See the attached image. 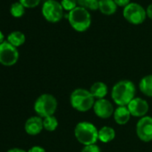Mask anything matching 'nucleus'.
<instances>
[{"label": "nucleus", "instance_id": "obj_1", "mask_svg": "<svg viewBox=\"0 0 152 152\" xmlns=\"http://www.w3.org/2000/svg\"><path fill=\"white\" fill-rule=\"evenodd\" d=\"M136 88L132 82L123 80L115 83L111 91V97L118 107H127L135 98Z\"/></svg>", "mask_w": 152, "mask_h": 152}, {"label": "nucleus", "instance_id": "obj_2", "mask_svg": "<svg viewBox=\"0 0 152 152\" xmlns=\"http://www.w3.org/2000/svg\"><path fill=\"white\" fill-rule=\"evenodd\" d=\"M65 16L67 17L72 28L78 32L87 31L91 24V15L89 10L82 7H77L73 10L68 12Z\"/></svg>", "mask_w": 152, "mask_h": 152}, {"label": "nucleus", "instance_id": "obj_3", "mask_svg": "<svg viewBox=\"0 0 152 152\" xmlns=\"http://www.w3.org/2000/svg\"><path fill=\"white\" fill-rule=\"evenodd\" d=\"M74 135L77 140L84 146L96 144L99 140V130L90 122H80L74 128Z\"/></svg>", "mask_w": 152, "mask_h": 152}, {"label": "nucleus", "instance_id": "obj_4", "mask_svg": "<svg viewBox=\"0 0 152 152\" xmlns=\"http://www.w3.org/2000/svg\"><path fill=\"white\" fill-rule=\"evenodd\" d=\"M71 106L79 112H87L93 108L95 100L90 91L85 89H76L70 96Z\"/></svg>", "mask_w": 152, "mask_h": 152}, {"label": "nucleus", "instance_id": "obj_5", "mask_svg": "<svg viewBox=\"0 0 152 152\" xmlns=\"http://www.w3.org/2000/svg\"><path fill=\"white\" fill-rule=\"evenodd\" d=\"M57 108V100L51 94L40 95L34 103V110L39 117H48L55 114Z\"/></svg>", "mask_w": 152, "mask_h": 152}, {"label": "nucleus", "instance_id": "obj_6", "mask_svg": "<svg viewBox=\"0 0 152 152\" xmlns=\"http://www.w3.org/2000/svg\"><path fill=\"white\" fill-rule=\"evenodd\" d=\"M123 15L124 19L132 24H141L147 17L146 9L138 3H130L124 7Z\"/></svg>", "mask_w": 152, "mask_h": 152}, {"label": "nucleus", "instance_id": "obj_7", "mask_svg": "<svg viewBox=\"0 0 152 152\" xmlns=\"http://www.w3.org/2000/svg\"><path fill=\"white\" fill-rule=\"evenodd\" d=\"M42 15L48 22L57 23L64 16V8L56 0H47L42 6Z\"/></svg>", "mask_w": 152, "mask_h": 152}, {"label": "nucleus", "instance_id": "obj_8", "mask_svg": "<svg viewBox=\"0 0 152 152\" xmlns=\"http://www.w3.org/2000/svg\"><path fill=\"white\" fill-rule=\"evenodd\" d=\"M19 52L17 48L7 40L0 44V64L5 66H12L18 61Z\"/></svg>", "mask_w": 152, "mask_h": 152}, {"label": "nucleus", "instance_id": "obj_9", "mask_svg": "<svg viewBox=\"0 0 152 152\" xmlns=\"http://www.w3.org/2000/svg\"><path fill=\"white\" fill-rule=\"evenodd\" d=\"M136 133L139 139L144 142L152 140V117H141L136 125Z\"/></svg>", "mask_w": 152, "mask_h": 152}, {"label": "nucleus", "instance_id": "obj_10", "mask_svg": "<svg viewBox=\"0 0 152 152\" xmlns=\"http://www.w3.org/2000/svg\"><path fill=\"white\" fill-rule=\"evenodd\" d=\"M93 110L96 115L102 119L109 118L111 115H114L115 112L112 103L106 99L96 100L93 106Z\"/></svg>", "mask_w": 152, "mask_h": 152}, {"label": "nucleus", "instance_id": "obj_11", "mask_svg": "<svg viewBox=\"0 0 152 152\" xmlns=\"http://www.w3.org/2000/svg\"><path fill=\"white\" fill-rule=\"evenodd\" d=\"M131 115L134 117H144L148 111V102L141 98H134L127 106Z\"/></svg>", "mask_w": 152, "mask_h": 152}, {"label": "nucleus", "instance_id": "obj_12", "mask_svg": "<svg viewBox=\"0 0 152 152\" xmlns=\"http://www.w3.org/2000/svg\"><path fill=\"white\" fill-rule=\"evenodd\" d=\"M43 120L39 116L30 117L24 125L25 132L30 135H37L43 129Z\"/></svg>", "mask_w": 152, "mask_h": 152}, {"label": "nucleus", "instance_id": "obj_13", "mask_svg": "<svg viewBox=\"0 0 152 152\" xmlns=\"http://www.w3.org/2000/svg\"><path fill=\"white\" fill-rule=\"evenodd\" d=\"M114 119L119 125H124L128 123L131 117V113L127 107H118L114 112Z\"/></svg>", "mask_w": 152, "mask_h": 152}, {"label": "nucleus", "instance_id": "obj_14", "mask_svg": "<svg viewBox=\"0 0 152 152\" xmlns=\"http://www.w3.org/2000/svg\"><path fill=\"white\" fill-rule=\"evenodd\" d=\"M107 91H108V89H107V84L101 82L95 83L94 84L91 85L90 89L91 94L93 96L94 99H104L107 96Z\"/></svg>", "mask_w": 152, "mask_h": 152}, {"label": "nucleus", "instance_id": "obj_15", "mask_svg": "<svg viewBox=\"0 0 152 152\" xmlns=\"http://www.w3.org/2000/svg\"><path fill=\"white\" fill-rule=\"evenodd\" d=\"M99 10L107 15H114L117 10V6L114 0H99Z\"/></svg>", "mask_w": 152, "mask_h": 152}, {"label": "nucleus", "instance_id": "obj_16", "mask_svg": "<svg viewBox=\"0 0 152 152\" xmlns=\"http://www.w3.org/2000/svg\"><path fill=\"white\" fill-rule=\"evenodd\" d=\"M139 88L144 95L152 98V74L147 75L140 80Z\"/></svg>", "mask_w": 152, "mask_h": 152}, {"label": "nucleus", "instance_id": "obj_17", "mask_svg": "<svg viewBox=\"0 0 152 152\" xmlns=\"http://www.w3.org/2000/svg\"><path fill=\"white\" fill-rule=\"evenodd\" d=\"M115 138V132L110 126H103L99 130V140L102 142H110Z\"/></svg>", "mask_w": 152, "mask_h": 152}, {"label": "nucleus", "instance_id": "obj_18", "mask_svg": "<svg viewBox=\"0 0 152 152\" xmlns=\"http://www.w3.org/2000/svg\"><path fill=\"white\" fill-rule=\"evenodd\" d=\"M7 41L15 48H17L19 46H22L25 42V35L19 31H13L7 36Z\"/></svg>", "mask_w": 152, "mask_h": 152}, {"label": "nucleus", "instance_id": "obj_19", "mask_svg": "<svg viewBox=\"0 0 152 152\" xmlns=\"http://www.w3.org/2000/svg\"><path fill=\"white\" fill-rule=\"evenodd\" d=\"M57 126H58V121L54 115L48 116V117L44 118L43 127L45 130H47L48 132H53L57 128Z\"/></svg>", "mask_w": 152, "mask_h": 152}, {"label": "nucleus", "instance_id": "obj_20", "mask_svg": "<svg viewBox=\"0 0 152 152\" xmlns=\"http://www.w3.org/2000/svg\"><path fill=\"white\" fill-rule=\"evenodd\" d=\"M99 0H77L79 7H82L87 10H98Z\"/></svg>", "mask_w": 152, "mask_h": 152}, {"label": "nucleus", "instance_id": "obj_21", "mask_svg": "<svg viewBox=\"0 0 152 152\" xmlns=\"http://www.w3.org/2000/svg\"><path fill=\"white\" fill-rule=\"evenodd\" d=\"M25 12V7L21 2H15L10 7V13L15 17H21Z\"/></svg>", "mask_w": 152, "mask_h": 152}, {"label": "nucleus", "instance_id": "obj_22", "mask_svg": "<svg viewBox=\"0 0 152 152\" xmlns=\"http://www.w3.org/2000/svg\"><path fill=\"white\" fill-rule=\"evenodd\" d=\"M61 5L64 10L70 12L77 7V0H61Z\"/></svg>", "mask_w": 152, "mask_h": 152}, {"label": "nucleus", "instance_id": "obj_23", "mask_svg": "<svg viewBox=\"0 0 152 152\" xmlns=\"http://www.w3.org/2000/svg\"><path fill=\"white\" fill-rule=\"evenodd\" d=\"M19 2H21L24 6V7L32 8L39 4L40 0H19Z\"/></svg>", "mask_w": 152, "mask_h": 152}, {"label": "nucleus", "instance_id": "obj_24", "mask_svg": "<svg viewBox=\"0 0 152 152\" xmlns=\"http://www.w3.org/2000/svg\"><path fill=\"white\" fill-rule=\"evenodd\" d=\"M82 152H101V151H100V148L98 145L92 144V145L84 146Z\"/></svg>", "mask_w": 152, "mask_h": 152}, {"label": "nucleus", "instance_id": "obj_25", "mask_svg": "<svg viewBox=\"0 0 152 152\" xmlns=\"http://www.w3.org/2000/svg\"><path fill=\"white\" fill-rule=\"evenodd\" d=\"M114 1L117 7H125L127 5L131 3V0H114Z\"/></svg>", "mask_w": 152, "mask_h": 152}, {"label": "nucleus", "instance_id": "obj_26", "mask_svg": "<svg viewBox=\"0 0 152 152\" xmlns=\"http://www.w3.org/2000/svg\"><path fill=\"white\" fill-rule=\"evenodd\" d=\"M28 152H46V150L42 148V147H39V146H34L32 148H31L29 149Z\"/></svg>", "mask_w": 152, "mask_h": 152}, {"label": "nucleus", "instance_id": "obj_27", "mask_svg": "<svg viewBox=\"0 0 152 152\" xmlns=\"http://www.w3.org/2000/svg\"><path fill=\"white\" fill-rule=\"evenodd\" d=\"M146 13H147V16L152 20V4L148 6V7L146 9Z\"/></svg>", "mask_w": 152, "mask_h": 152}, {"label": "nucleus", "instance_id": "obj_28", "mask_svg": "<svg viewBox=\"0 0 152 152\" xmlns=\"http://www.w3.org/2000/svg\"><path fill=\"white\" fill-rule=\"evenodd\" d=\"M7 152H26V151L23 150V149H22V148H11V149H9Z\"/></svg>", "mask_w": 152, "mask_h": 152}, {"label": "nucleus", "instance_id": "obj_29", "mask_svg": "<svg viewBox=\"0 0 152 152\" xmlns=\"http://www.w3.org/2000/svg\"><path fill=\"white\" fill-rule=\"evenodd\" d=\"M5 41V36L3 34V32L0 31V44H2Z\"/></svg>", "mask_w": 152, "mask_h": 152}]
</instances>
